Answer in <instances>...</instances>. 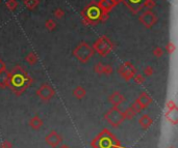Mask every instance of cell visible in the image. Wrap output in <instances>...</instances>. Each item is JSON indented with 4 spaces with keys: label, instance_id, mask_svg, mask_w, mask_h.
<instances>
[{
    "label": "cell",
    "instance_id": "6da1fadb",
    "mask_svg": "<svg viewBox=\"0 0 178 148\" xmlns=\"http://www.w3.org/2000/svg\"><path fill=\"white\" fill-rule=\"evenodd\" d=\"M34 80L28 75L27 72L23 69L22 66H16L11 73V80L8 88L16 94V95H21L28 87L31 86Z\"/></svg>",
    "mask_w": 178,
    "mask_h": 148
},
{
    "label": "cell",
    "instance_id": "7a4b0ae2",
    "mask_svg": "<svg viewBox=\"0 0 178 148\" xmlns=\"http://www.w3.org/2000/svg\"><path fill=\"white\" fill-rule=\"evenodd\" d=\"M91 145L93 148H116L121 143L107 129H105L94 139Z\"/></svg>",
    "mask_w": 178,
    "mask_h": 148
},
{
    "label": "cell",
    "instance_id": "3957f363",
    "mask_svg": "<svg viewBox=\"0 0 178 148\" xmlns=\"http://www.w3.org/2000/svg\"><path fill=\"white\" fill-rule=\"evenodd\" d=\"M101 11L97 6L96 2H91L87 7H84V10L81 11V17H82V22L85 25H96L99 22V18Z\"/></svg>",
    "mask_w": 178,
    "mask_h": 148
},
{
    "label": "cell",
    "instance_id": "277c9868",
    "mask_svg": "<svg viewBox=\"0 0 178 148\" xmlns=\"http://www.w3.org/2000/svg\"><path fill=\"white\" fill-rule=\"evenodd\" d=\"M94 53L95 52L93 48H92L89 44L84 43V41H81V43L74 49L73 55L74 57L78 61H80L81 63H87V62L93 57Z\"/></svg>",
    "mask_w": 178,
    "mask_h": 148
},
{
    "label": "cell",
    "instance_id": "5b68a950",
    "mask_svg": "<svg viewBox=\"0 0 178 148\" xmlns=\"http://www.w3.org/2000/svg\"><path fill=\"white\" fill-rule=\"evenodd\" d=\"M93 50L94 52H97L100 56H106L108 55L109 53L112 51L114 49V44L112 41L109 40L107 36L103 35V36H100L98 40L93 44Z\"/></svg>",
    "mask_w": 178,
    "mask_h": 148
},
{
    "label": "cell",
    "instance_id": "8992f818",
    "mask_svg": "<svg viewBox=\"0 0 178 148\" xmlns=\"http://www.w3.org/2000/svg\"><path fill=\"white\" fill-rule=\"evenodd\" d=\"M104 119L107 121L109 124H112L114 128H117V126H119L125 120V118L123 116V112L120 111L119 107H114V106H112V108L109 109L105 113Z\"/></svg>",
    "mask_w": 178,
    "mask_h": 148
},
{
    "label": "cell",
    "instance_id": "52a82bcc",
    "mask_svg": "<svg viewBox=\"0 0 178 148\" xmlns=\"http://www.w3.org/2000/svg\"><path fill=\"white\" fill-rule=\"evenodd\" d=\"M118 74L125 81H130L136 75V69L130 61H125L118 69Z\"/></svg>",
    "mask_w": 178,
    "mask_h": 148
},
{
    "label": "cell",
    "instance_id": "ba28073f",
    "mask_svg": "<svg viewBox=\"0 0 178 148\" xmlns=\"http://www.w3.org/2000/svg\"><path fill=\"white\" fill-rule=\"evenodd\" d=\"M37 95L40 97L43 102H49V100L55 95V90L50 86L48 83H44L37 90Z\"/></svg>",
    "mask_w": 178,
    "mask_h": 148
},
{
    "label": "cell",
    "instance_id": "9c48e42d",
    "mask_svg": "<svg viewBox=\"0 0 178 148\" xmlns=\"http://www.w3.org/2000/svg\"><path fill=\"white\" fill-rule=\"evenodd\" d=\"M139 20L142 23V25H144L146 28H152L154 25L157 23V16L153 11H151L150 10H148L146 11H144L143 14L139 17Z\"/></svg>",
    "mask_w": 178,
    "mask_h": 148
},
{
    "label": "cell",
    "instance_id": "30bf717a",
    "mask_svg": "<svg viewBox=\"0 0 178 148\" xmlns=\"http://www.w3.org/2000/svg\"><path fill=\"white\" fill-rule=\"evenodd\" d=\"M117 3L119 2H124L125 5L132 11L133 14H138L142 8L144 7V4L146 0H116Z\"/></svg>",
    "mask_w": 178,
    "mask_h": 148
},
{
    "label": "cell",
    "instance_id": "8fae6325",
    "mask_svg": "<svg viewBox=\"0 0 178 148\" xmlns=\"http://www.w3.org/2000/svg\"><path fill=\"white\" fill-rule=\"evenodd\" d=\"M62 141H63L62 136L59 135L58 133H56L55 131L50 132L49 134L45 137V142L49 145V146H51L53 148L57 147L58 145L62 143Z\"/></svg>",
    "mask_w": 178,
    "mask_h": 148
},
{
    "label": "cell",
    "instance_id": "7c38bea8",
    "mask_svg": "<svg viewBox=\"0 0 178 148\" xmlns=\"http://www.w3.org/2000/svg\"><path fill=\"white\" fill-rule=\"evenodd\" d=\"M96 4L101 11L109 13L118 3L116 0H99L98 2H96Z\"/></svg>",
    "mask_w": 178,
    "mask_h": 148
},
{
    "label": "cell",
    "instance_id": "4fadbf2b",
    "mask_svg": "<svg viewBox=\"0 0 178 148\" xmlns=\"http://www.w3.org/2000/svg\"><path fill=\"white\" fill-rule=\"evenodd\" d=\"M108 100L114 107H119V106L122 105V104L125 102V97H124L123 94L119 92V91H115L112 95H109Z\"/></svg>",
    "mask_w": 178,
    "mask_h": 148
},
{
    "label": "cell",
    "instance_id": "5bb4252c",
    "mask_svg": "<svg viewBox=\"0 0 178 148\" xmlns=\"http://www.w3.org/2000/svg\"><path fill=\"white\" fill-rule=\"evenodd\" d=\"M166 119H167L171 124H177L178 122V108H172V109H167L166 112Z\"/></svg>",
    "mask_w": 178,
    "mask_h": 148
},
{
    "label": "cell",
    "instance_id": "9a60e30c",
    "mask_svg": "<svg viewBox=\"0 0 178 148\" xmlns=\"http://www.w3.org/2000/svg\"><path fill=\"white\" fill-rule=\"evenodd\" d=\"M10 80H11V73L7 72V70L0 72V88H7L8 87L10 84Z\"/></svg>",
    "mask_w": 178,
    "mask_h": 148
},
{
    "label": "cell",
    "instance_id": "2e32d148",
    "mask_svg": "<svg viewBox=\"0 0 178 148\" xmlns=\"http://www.w3.org/2000/svg\"><path fill=\"white\" fill-rule=\"evenodd\" d=\"M136 100H138L139 103H140V105L142 106V108L145 109L147 108L148 106L150 105L151 102H152V99H151V96L148 94L147 92H142L140 95H139V97L136 99Z\"/></svg>",
    "mask_w": 178,
    "mask_h": 148
},
{
    "label": "cell",
    "instance_id": "e0dca14e",
    "mask_svg": "<svg viewBox=\"0 0 178 148\" xmlns=\"http://www.w3.org/2000/svg\"><path fill=\"white\" fill-rule=\"evenodd\" d=\"M139 123H140V125L144 129H147L153 124V119L148 114H144V115H142L141 118L139 119Z\"/></svg>",
    "mask_w": 178,
    "mask_h": 148
},
{
    "label": "cell",
    "instance_id": "ac0fdd59",
    "mask_svg": "<svg viewBox=\"0 0 178 148\" xmlns=\"http://www.w3.org/2000/svg\"><path fill=\"white\" fill-rule=\"evenodd\" d=\"M29 125H30L31 129L38 131V129H40L43 126V120L41 119L38 115H35V116H34L30 120H29Z\"/></svg>",
    "mask_w": 178,
    "mask_h": 148
},
{
    "label": "cell",
    "instance_id": "d6986e66",
    "mask_svg": "<svg viewBox=\"0 0 178 148\" xmlns=\"http://www.w3.org/2000/svg\"><path fill=\"white\" fill-rule=\"evenodd\" d=\"M85 93L87 91L82 86H77L75 89L73 90V95L74 97H76L77 99H81L85 96Z\"/></svg>",
    "mask_w": 178,
    "mask_h": 148
},
{
    "label": "cell",
    "instance_id": "ffe728a7",
    "mask_svg": "<svg viewBox=\"0 0 178 148\" xmlns=\"http://www.w3.org/2000/svg\"><path fill=\"white\" fill-rule=\"evenodd\" d=\"M26 62L28 64H30V66H34V64L38 63V56L34 52H30L26 56Z\"/></svg>",
    "mask_w": 178,
    "mask_h": 148
},
{
    "label": "cell",
    "instance_id": "44dd1931",
    "mask_svg": "<svg viewBox=\"0 0 178 148\" xmlns=\"http://www.w3.org/2000/svg\"><path fill=\"white\" fill-rule=\"evenodd\" d=\"M40 0H24V5L29 10H34L39 5Z\"/></svg>",
    "mask_w": 178,
    "mask_h": 148
},
{
    "label": "cell",
    "instance_id": "7402d4cb",
    "mask_svg": "<svg viewBox=\"0 0 178 148\" xmlns=\"http://www.w3.org/2000/svg\"><path fill=\"white\" fill-rule=\"evenodd\" d=\"M123 116H124V118H125V119L131 120L132 118L135 116V112L129 107V108H127L125 111H123Z\"/></svg>",
    "mask_w": 178,
    "mask_h": 148
},
{
    "label": "cell",
    "instance_id": "603a6c76",
    "mask_svg": "<svg viewBox=\"0 0 178 148\" xmlns=\"http://www.w3.org/2000/svg\"><path fill=\"white\" fill-rule=\"evenodd\" d=\"M130 108L132 109L133 111L135 112V114H138V113H140V112L143 110V108H142V106L140 105V103L138 102V100H135V102H133V104L131 106H130Z\"/></svg>",
    "mask_w": 178,
    "mask_h": 148
},
{
    "label": "cell",
    "instance_id": "cb8c5ba5",
    "mask_svg": "<svg viewBox=\"0 0 178 148\" xmlns=\"http://www.w3.org/2000/svg\"><path fill=\"white\" fill-rule=\"evenodd\" d=\"M45 27L48 29L49 31H52V30H54L55 27H56V23L53 21L52 19H49V20H47L46 21V23H45Z\"/></svg>",
    "mask_w": 178,
    "mask_h": 148
},
{
    "label": "cell",
    "instance_id": "d4e9b609",
    "mask_svg": "<svg viewBox=\"0 0 178 148\" xmlns=\"http://www.w3.org/2000/svg\"><path fill=\"white\" fill-rule=\"evenodd\" d=\"M18 6V2L16 1V0H7V7L8 8L10 11H15Z\"/></svg>",
    "mask_w": 178,
    "mask_h": 148
},
{
    "label": "cell",
    "instance_id": "484cf974",
    "mask_svg": "<svg viewBox=\"0 0 178 148\" xmlns=\"http://www.w3.org/2000/svg\"><path fill=\"white\" fill-rule=\"evenodd\" d=\"M166 50H167V52L169 54H173L175 52V50H176V47H175L173 41H169L167 44V46H166Z\"/></svg>",
    "mask_w": 178,
    "mask_h": 148
},
{
    "label": "cell",
    "instance_id": "4316f807",
    "mask_svg": "<svg viewBox=\"0 0 178 148\" xmlns=\"http://www.w3.org/2000/svg\"><path fill=\"white\" fill-rule=\"evenodd\" d=\"M53 16H54L56 19H62V18L65 17V11L62 10V8H56V10L53 11Z\"/></svg>",
    "mask_w": 178,
    "mask_h": 148
},
{
    "label": "cell",
    "instance_id": "83f0119b",
    "mask_svg": "<svg viewBox=\"0 0 178 148\" xmlns=\"http://www.w3.org/2000/svg\"><path fill=\"white\" fill-rule=\"evenodd\" d=\"M94 70H95V73L98 74V75H102L103 74V64L101 63V62H98L96 66H95Z\"/></svg>",
    "mask_w": 178,
    "mask_h": 148
},
{
    "label": "cell",
    "instance_id": "f1b7e54d",
    "mask_svg": "<svg viewBox=\"0 0 178 148\" xmlns=\"http://www.w3.org/2000/svg\"><path fill=\"white\" fill-rule=\"evenodd\" d=\"M153 55L155 56L156 58H161L162 56L164 55V51H162V48H159V47H156V48L153 50Z\"/></svg>",
    "mask_w": 178,
    "mask_h": 148
},
{
    "label": "cell",
    "instance_id": "f546056e",
    "mask_svg": "<svg viewBox=\"0 0 178 148\" xmlns=\"http://www.w3.org/2000/svg\"><path fill=\"white\" fill-rule=\"evenodd\" d=\"M133 80H135V82L136 83V84H143V83L145 82V78L143 75H136L132 78Z\"/></svg>",
    "mask_w": 178,
    "mask_h": 148
},
{
    "label": "cell",
    "instance_id": "4dcf8cb0",
    "mask_svg": "<svg viewBox=\"0 0 178 148\" xmlns=\"http://www.w3.org/2000/svg\"><path fill=\"white\" fill-rule=\"evenodd\" d=\"M112 67L111 66H108V64L103 66V74L102 75L109 76V75H112Z\"/></svg>",
    "mask_w": 178,
    "mask_h": 148
},
{
    "label": "cell",
    "instance_id": "1f68e13d",
    "mask_svg": "<svg viewBox=\"0 0 178 148\" xmlns=\"http://www.w3.org/2000/svg\"><path fill=\"white\" fill-rule=\"evenodd\" d=\"M155 5H156V3L154 0H146V2H145V4H144V7L148 8V10H151V8H153Z\"/></svg>",
    "mask_w": 178,
    "mask_h": 148
},
{
    "label": "cell",
    "instance_id": "d6a6232c",
    "mask_svg": "<svg viewBox=\"0 0 178 148\" xmlns=\"http://www.w3.org/2000/svg\"><path fill=\"white\" fill-rule=\"evenodd\" d=\"M153 73H154V70H153L151 66H146V67L144 69V74H145V75H146L147 77L152 76Z\"/></svg>",
    "mask_w": 178,
    "mask_h": 148
},
{
    "label": "cell",
    "instance_id": "836d02e7",
    "mask_svg": "<svg viewBox=\"0 0 178 148\" xmlns=\"http://www.w3.org/2000/svg\"><path fill=\"white\" fill-rule=\"evenodd\" d=\"M1 148H13V146H11V144L8 141H4L1 144Z\"/></svg>",
    "mask_w": 178,
    "mask_h": 148
},
{
    "label": "cell",
    "instance_id": "e575fe53",
    "mask_svg": "<svg viewBox=\"0 0 178 148\" xmlns=\"http://www.w3.org/2000/svg\"><path fill=\"white\" fill-rule=\"evenodd\" d=\"M7 70V66H5V63L3 61L0 59V72H2V70Z\"/></svg>",
    "mask_w": 178,
    "mask_h": 148
},
{
    "label": "cell",
    "instance_id": "d590c367",
    "mask_svg": "<svg viewBox=\"0 0 178 148\" xmlns=\"http://www.w3.org/2000/svg\"><path fill=\"white\" fill-rule=\"evenodd\" d=\"M61 148H70V147H68V146H66V145H64V146H62Z\"/></svg>",
    "mask_w": 178,
    "mask_h": 148
},
{
    "label": "cell",
    "instance_id": "8d00e7d4",
    "mask_svg": "<svg viewBox=\"0 0 178 148\" xmlns=\"http://www.w3.org/2000/svg\"><path fill=\"white\" fill-rule=\"evenodd\" d=\"M170 148H174V147H170Z\"/></svg>",
    "mask_w": 178,
    "mask_h": 148
}]
</instances>
